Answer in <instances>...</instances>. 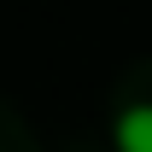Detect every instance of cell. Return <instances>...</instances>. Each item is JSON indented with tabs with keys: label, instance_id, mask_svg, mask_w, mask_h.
Wrapping results in <instances>:
<instances>
[{
	"label": "cell",
	"instance_id": "1",
	"mask_svg": "<svg viewBox=\"0 0 152 152\" xmlns=\"http://www.w3.org/2000/svg\"><path fill=\"white\" fill-rule=\"evenodd\" d=\"M111 146L117 152H152V99H134L111 117Z\"/></svg>",
	"mask_w": 152,
	"mask_h": 152
}]
</instances>
